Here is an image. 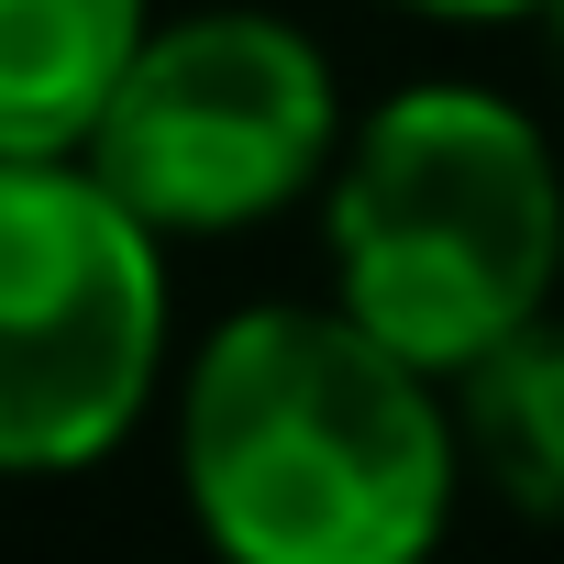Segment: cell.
<instances>
[{"mask_svg":"<svg viewBox=\"0 0 564 564\" xmlns=\"http://www.w3.org/2000/svg\"><path fill=\"white\" fill-rule=\"evenodd\" d=\"M177 487L221 564H432L465 487L454 388L344 300L232 311L177 388Z\"/></svg>","mask_w":564,"mask_h":564,"instance_id":"6da1fadb","label":"cell"},{"mask_svg":"<svg viewBox=\"0 0 564 564\" xmlns=\"http://www.w3.org/2000/svg\"><path fill=\"white\" fill-rule=\"evenodd\" d=\"M333 300L410 366L454 377L564 289V177L542 122L476 78L377 100L333 155Z\"/></svg>","mask_w":564,"mask_h":564,"instance_id":"7a4b0ae2","label":"cell"},{"mask_svg":"<svg viewBox=\"0 0 564 564\" xmlns=\"http://www.w3.org/2000/svg\"><path fill=\"white\" fill-rule=\"evenodd\" d=\"M166 366V232L89 155H0V476L100 465Z\"/></svg>","mask_w":564,"mask_h":564,"instance_id":"3957f363","label":"cell"},{"mask_svg":"<svg viewBox=\"0 0 564 564\" xmlns=\"http://www.w3.org/2000/svg\"><path fill=\"white\" fill-rule=\"evenodd\" d=\"M155 232H243L289 210L344 155L333 67L276 12H188L155 23L122 67L100 133L78 144Z\"/></svg>","mask_w":564,"mask_h":564,"instance_id":"277c9868","label":"cell"},{"mask_svg":"<svg viewBox=\"0 0 564 564\" xmlns=\"http://www.w3.org/2000/svg\"><path fill=\"white\" fill-rule=\"evenodd\" d=\"M144 34V0H0V155H78Z\"/></svg>","mask_w":564,"mask_h":564,"instance_id":"5b68a950","label":"cell"},{"mask_svg":"<svg viewBox=\"0 0 564 564\" xmlns=\"http://www.w3.org/2000/svg\"><path fill=\"white\" fill-rule=\"evenodd\" d=\"M454 388V443L465 476L487 498H509L520 520L564 531V322H520L509 344H487L476 366L443 377Z\"/></svg>","mask_w":564,"mask_h":564,"instance_id":"8992f818","label":"cell"},{"mask_svg":"<svg viewBox=\"0 0 564 564\" xmlns=\"http://www.w3.org/2000/svg\"><path fill=\"white\" fill-rule=\"evenodd\" d=\"M399 12H421V23H520L542 0H399Z\"/></svg>","mask_w":564,"mask_h":564,"instance_id":"52a82bcc","label":"cell"},{"mask_svg":"<svg viewBox=\"0 0 564 564\" xmlns=\"http://www.w3.org/2000/svg\"><path fill=\"white\" fill-rule=\"evenodd\" d=\"M542 34H553V56H564V0H542Z\"/></svg>","mask_w":564,"mask_h":564,"instance_id":"ba28073f","label":"cell"}]
</instances>
